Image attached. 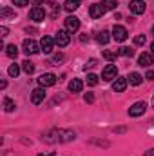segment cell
I'll return each instance as SVG.
<instances>
[{
  "label": "cell",
  "mask_w": 154,
  "mask_h": 156,
  "mask_svg": "<svg viewBox=\"0 0 154 156\" xmlns=\"http://www.w3.org/2000/svg\"><path fill=\"white\" fill-rule=\"evenodd\" d=\"M5 55H7L9 58H16V55H18V47H16L15 44H9V45L5 47Z\"/></svg>",
  "instance_id": "cell-20"
},
{
  "label": "cell",
  "mask_w": 154,
  "mask_h": 156,
  "mask_svg": "<svg viewBox=\"0 0 154 156\" xmlns=\"http://www.w3.org/2000/svg\"><path fill=\"white\" fill-rule=\"evenodd\" d=\"M102 5L105 7V11H111V9H116L118 2H116V0H103V2H102Z\"/></svg>",
  "instance_id": "cell-27"
},
{
  "label": "cell",
  "mask_w": 154,
  "mask_h": 156,
  "mask_svg": "<svg viewBox=\"0 0 154 156\" xmlns=\"http://www.w3.org/2000/svg\"><path fill=\"white\" fill-rule=\"evenodd\" d=\"M145 78H147V80H154V71H149V73L145 75Z\"/></svg>",
  "instance_id": "cell-35"
},
{
  "label": "cell",
  "mask_w": 154,
  "mask_h": 156,
  "mask_svg": "<svg viewBox=\"0 0 154 156\" xmlns=\"http://www.w3.org/2000/svg\"><path fill=\"white\" fill-rule=\"evenodd\" d=\"M22 49H24V53H26V55H38L40 51H42L40 44H37L35 40H31V38H26V40H24Z\"/></svg>",
  "instance_id": "cell-2"
},
{
  "label": "cell",
  "mask_w": 154,
  "mask_h": 156,
  "mask_svg": "<svg viewBox=\"0 0 154 156\" xmlns=\"http://www.w3.org/2000/svg\"><path fill=\"white\" fill-rule=\"evenodd\" d=\"M96 40H98V44H103V45H105V44L111 40V37H109L107 31H100V33L96 35Z\"/></svg>",
  "instance_id": "cell-22"
},
{
  "label": "cell",
  "mask_w": 154,
  "mask_h": 156,
  "mask_svg": "<svg viewBox=\"0 0 154 156\" xmlns=\"http://www.w3.org/2000/svg\"><path fill=\"white\" fill-rule=\"evenodd\" d=\"M113 38L116 42H125V40L129 38V33H127V29L123 26H114L113 27Z\"/></svg>",
  "instance_id": "cell-7"
},
{
  "label": "cell",
  "mask_w": 154,
  "mask_h": 156,
  "mask_svg": "<svg viewBox=\"0 0 154 156\" xmlns=\"http://www.w3.org/2000/svg\"><path fill=\"white\" fill-rule=\"evenodd\" d=\"M145 111H147V104H145V102H136L134 105L129 107V116L138 118V116H142Z\"/></svg>",
  "instance_id": "cell-5"
},
{
  "label": "cell",
  "mask_w": 154,
  "mask_h": 156,
  "mask_svg": "<svg viewBox=\"0 0 154 156\" xmlns=\"http://www.w3.org/2000/svg\"><path fill=\"white\" fill-rule=\"evenodd\" d=\"M145 156H154V149H151V151H147V153H145Z\"/></svg>",
  "instance_id": "cell-37"
},
{
  "label": "cell",
  "mask_w": 154,
  "mask_h": 156,
  "mask_svg": "<svg viewBox=\"0 0 154 156\" xmlns=\"http://www.w3.org/2000/svg\"><path fill=\"white\" fill-rule=\"evenodd\" d=\"M83 100H85L87 104H93V102H94V94H93V93H85V94H83Z\"/></svg>",
  "instance_id": "cell-31"
},
{
  "label": "cell",
  "mask_w": 154,
  "mask_h": 156,
  "mask_svg": "<svg viewBox=\"0 0 154 156\" xmlns=\"http://www.w3.org/2000/svg\"><path fill=\"white\" fill-rule=\"evenodd\" d=\"M44 100H45V87H37V89H33V93H31V104L38 105Z\"/></svg>",
  "instance_id": "cell-8"
},
{
  "label": "cell",
  "mask_w": 154,
  "mask_h": 156,
  "mask_svg": "<svg viewBox=\"0 0 154 156\" xmlns=\"http://www.w3.org/2000/svg\"><path fill=\"white\" fill-rule=\"evenodd\" d=\"M152 35H154V27H152Z\"/></svg>",
  "instance_id": "cell-40"
},
{
  "label": "cell",
  "mask_w": 154,
  "mask_h": 156,
  "mask_svg": "<svg viewBox=\"0 0 154 156\" xmlns=\"http://www.w3.org/2000/svg\"><path fill=\"white\" fill-rule=\"evenodd\" d=\"M152 104H154V96H152Z\"/></svg>",
  "instance_id": "cell-41"
},
{
  "label": "cell",
  "mask_w": 154,
  "mask_h": 156,
  "mask_svg": "<svg viewBox=\"0 0 154 156\" xmlns=\"http://www.w3.org/2000/svg\"><path fill=\"white\" fill-rule=\"evenodd\" d=\"M76 136L73 131H67V129H51L49 133H45L42 136V140L45 144H67V142H73Z\"/></svg>",
  "instance_id": "cell-1"
},
{
  "label": "cell",
  "mask_w": 154,
  "mask_h": 156,
  "mask_svg": "<svg viewBox=\"0 0 154 156\" xmlns=\"http://www.w3.org/2000/svg\"><path fill=\"white\" fill-rule=\"evenodd\" d=\"M38 83H40V87H51V85L56 83V76L53 73H44V75H40Z\"/></svg>",
  "instance_id": "cell-9"
},
{
  "label": "cell",
  "mask_w": 154,
  "mask_h": 156,
  "mask_svg": "<svg viewBox=\"0 0 154 156\" xmlns=\"http://www.w3.org/2000/svg\"><path fill=\"white\" fill-rule=\"evenodd\" d=\"M78 7H80V0H65V4H64V9H65L67 13L76 11Z\"/></svg>",
  "instance_id": "cell-18"
},
{
  "label": "cell",
  "mask_w": 154,
  "mask_h": 156,
  "mask_svg": "<svg viewBox=\"0 0 154 156\" xmlns=\"http://www.w3.org/2000/svg\"><path fill=\"white\" fill-rule=\"evenodd\" d=\"M15 9H11V7H2L0 9V18L2 20H15Z\"/></svg>",
  "instance_id": "cell-16"
},
{
  "label": "cell",
  "mask_w": 154,
  "mask_h": 156,
  "mask_svg": "<svg viewBox=\"0 0 154 156\" xmlns=\"http://www.w3.org/2000/svg\"><path fill=\"white\" fill-rule=\"evenodd\" d=\"M7 75L11 78H16L20 75V67H18V64H11L9 66V69H7Z\"/></svg>",
  "instance_id": "cell-23"
},
{
  "label": "cell",
  "mask_w": 154,
  "mask_h": 156,
  "mask_svg": "<svg viewBox=\"0 0 154 156\" xmlns=\"http://www.w3.org/2000/svg\"><path fill=\"white\" fill-rule=\"evenodd\" d=\"M127 82H129L131 85H140V83L143 82V76H142L140 73H131V75L127 76Z\"/></svg>",
  "instance_id": "cell-19"
},
{
  "label": "cell",
  "mask_w": 154,
  "mask_h": 156,
  "mask_svg": "<svg viewBox=\"0 0 154 156\" xmlns=\"http://www.w3.org/2000/svg\"><path fill=\"white\" fill-rule=\"evenodd\" d=\"M15 107H16V105H15V102H13L11 98H4V111H5V113H13Z\"/></svg>",
  "instance_id": "cell-21"
},
{
  "label": "cell",
  "mask_w": 154,
  "mask_h": 156,
  "mask_svg": "<svg viewBox=\"0 0 154 156\" xmlns=\"http://www.w3.org/2000/svg\"><path fill=\"white\" fill-rule=\"evenodd\" d=\"M54 42L58 44V47L69 45V42H71V33H69L67 29H60V31L56 33V37H54Z\"/></svg>",
  "instance_id": "cell-4"
},
{
  "label": "cell",
  "mask_w": 154,
  "mask_h": 156,
  "mask_svg": "<svg viewBox=\"0 0 154 156\" xmlns=\"http://www.w3.org/2000/svg\"><path fill=\"white\" fill-rule=\"evenodd\" d=\"M5 85H7V82H5V80H2V82H0V89H5Z\"/></svg>",
  "instance_id": "cell-36"
},
{
  "label": "cell",
  "mask_w": 154,
  "mask_h": 156,
  "mask_svg": "<svg viewBox=\"0 0 154 156\" xmlns=\"http://www.w3.org/2000/svg\"><path fill=\"white\" fill-rule=\"evenodd\" d=\"M22 69H24L27 75H31V73H35V64L29 62V60H24V62H22Z\"/></svg>",
  "instance_id": "cell-24"
},
{
  "label": "cell",
  "mask_w": 154,
  "mask_h": 156,
  "mask_svg": "<svg viewBox=\"0 0 154 156\" xmlns=\"http://www.w3.org/2000/svg\"><path fill=\"white\" fill-rule=\"evenodd\" d=\"M87 83H89V85H93V87H94V85H96V83H98V76H96V75H94V73H89V75H87Z\"/></svg>",
  "instance_id": "cell-29"
},
{
  "label": "cell",
  "mask_w": 154,
  "mask_h": 156,
  "mask_svg": "<svg viewBox=\"0 0 154 156\" xmlns=\"http://www.w3.org/2000/svg\"><path fill=\"white\" fill-rule=\"evenodd\" d=\"M151 53L154 55V42H152V45H151Z\"/></svg>",
  "instance_id": "cell-39"
},
{
  "label": "cell",
  "mask_w": 154,
  "mask_h": 156,
  "mask_svg": "<svg viewBox=\"0 0 154 156\" xmlns=\"http://www.w3.org/2000/svg\"><path fill=\"white\" fill-rule=\"evenodd\" d=\"M82 89H83V82H82V80L73 78V80L69 82V91H71V93H82Z\"/></svg>",
  "instance_id": "cell-17"
},
{
  "label": "cell",
  "mask_w": 154,
  "mask_h": 156,
  "mask_svg": "<svg viewBox=\"0 0 154 156\" xmlns=\"http://www.w3.org/2000/svg\"><path fill=\"white\" fill-rule=\"evenodd\" d=\"M94 66H96V60H94V58H91V60L87 62V66H85V69H87V67L91 69V67H94Z\"/></svg>",
  "instance_id": "cell-34"
},
{
  "label": "cell",
  "mask_w": 154,
  "mask_h": 156,
  "mask_svg": "<svg viewBox=\"0 0 154 156\" xmlns=\"http://www.w3.org/2000/svg\"><path fill=\"white\" fill-rule=\"evenodd\" d=\"M125 87H127V78L118 76L114 82H113V91H114V93H123Z\"/></svg>",
  "instance_id": "cell-15"
},
{
  "label": "cell",
  "mask_w": 154,
  "mask_h": 156,
  "mask_svg": "<svg viewBox=\"0 0 154 156\" xmlns=\"http://www.w3.org/2000/svg\"><path fill=\"white\" fill-rule=\"evenodd\" d=\"M38 156H56V153H51V154H38Z\"/></svg>",
  "instance_id": "cell-38"
},
{
  "label": "cell",
  "mask_w": 154,
  "mask_h": 156,
  "mask_svg": "<svg viewBox=\"0 0 154 156\" xmlns=\"http://www.w3.org/2000/svg\"><path fill=\"white\" fill-rule=\"evenodd\" d=\"M103 13H105V7H103L102 4H93V5L89 7L91 18H100V16H103Z\"/></svg>",
  "instance_id": "cell-14"
},
{
  "label": "cell",
  "mask_w": 154,
  "mask_h": 156,
  "mask_svg": "<svg viewBox=\"0 0 154 156\" xmlns=\"http://www.w3.org/2000/svg\"><path fill=\"white\" fill-rule=\"evenodd\" d=\"M54 38H51V37H42L40 40V47H42V51L45 53V55H49V53H53V49H54Z\"/></svg>",
  "instance_id": "cell-10"
},
{
  "label": "cell",
  "mask_w": 154,
  "mask_h": 156,
  "mask_svg": "<svg viewBox=\"0 0 154 156\" xmlns=\"http://www.w3.org/2000/svg\"><path fill=\"white\" fill-rule=\"evenodd\" d=\"M154 64V55L152 53H142L140 56H138V66H142V67H151Z\"/></svg>",
  "instance_id": "cell-13"
},
{
  "label": "cell",
  "mask_w": 154,
  "mask_h": 156,
  "mask_svg": "<svg viewBox=\"0 0 154 156\" xmlns=\"http://www.w3.org/2000/svg\"><path fill=\"white\" fill-rule=\"evenodd\" d=\"M145 42H147V37H145V35H136V37H134V44H136V45H143Z\"/></svg>",
  "instance_id": "cell-30"
},
{
  "label": "cell",
  "mask_w": 154,
  "mask_h": 156,
  "mask_svg": "<svg viewBox=\"0 0 154 156\" xmlns=\"http://www.w3.org/2000/svg\"><path fill=\"white\" fill-rule=\"evenodd\" d=\"M116 78H118V67H116L114 64H107V66L103 67V71H102V80L113 82Z\"/></svg>",
  "instance_id": "cell-3"
},
{
  "label": "cell",
  "mask_w": 154,
  "mask_h": 156,
  "mask_svg": "<svg viewBox=\"0 0 154 156\" xmlns=\"http://www.w3.org/2000/svg\"><path fill=\"white\" fill-rule=\"evenodd\" d=\"M13 4L18 5V7H26V5L29 4V0H13Z\"/></svg>",
  "instance_id": "cell-32"
},
{
  "label": "cell",
  "mask_w": 154,
  "mask_h": 156,
  "mask_svg": "<svg viewBox=\"0 0 154 156\" xmlns=\"http://www.w3.org/2000/svg\"><path fill=\"white\" fill-rule=\"evenodd\" d=\"M62 62H64V55H62V53H58V55H54V56H53V60H49L47 64H49V66H60Z\"/></svg>",
  "instance_id": "cell-26"
},
{
  "label": "cell",
  "mask_w": 154,
  "mask_h": 156,
  "mask_svg": "<svg viewBox=\"0 0 154 156\" xmlns=\"http://www.w3.org/2000/svg\"><path fill=\"white\" fill-rule=\"evenodd\" d=\"M65 29L69 31V33H76L78 29H80V18H76V16H67L65 18Z\"/></svg>",
  "instance_id": "cell-12"
},
{
  "label": "cell",
  "mask_w": 154,
  "mask_h": 156,
  "mask_svg": "<svg viewBox=\"0 0 154 156\" xmlns=\"http://www.w3.org/2000/svg\"><path fill=\"white\" fill-rule=\"evenodd\" d=\"M129 9H131V13H134V15H143L145 9H147V5H145L143 0H131Z\"/></svg>",
  "instance_id": "cell-6"
},
{
  "label": "cell",
  "mask_w": 154,
  "mask_h": 156,
  "mask_svg": "<svg viewBox=\"0 0 154 156\" xmlns=\"http://www.w3.org/2000/svg\"><path fill=\"white\" fill-rule=\"evenodd\" d=\"M116 53H118V56H132L134 49H131V47H120Z\"/></svg>",
  "instance_id": "cell-25"
},
{
  "label": "cell",
  "mask_w": 154,
  "mask_h": 156,
  "mask_svg": "<svg viewBox=\"0 0 154 156\" xmlns=\"http://www.w3.org/2000/svg\"><path fill=\"white\" fill-rule=\"evenodd\" d=\"M116 56H118V53H116V51H107V49L103 51V58H105V60H109V62H111V60H114Z\"/></svg>",
  "instance_id": "cell-28"
},
{
  "label": "cell",
  "mask_w": 154,
  "mask_h": 156,
  "mask_svg": "<svg viewBox=\"0 0 154 156\" xmlns=\"http://www.w3.org/2000/svg\"><path fill=\"white\" fill-rule=\"evenodd\" d=\"M7 33H9V29H7L5 26H2V27H0V35H2V37H7Z\"/></svg>",
  "instance_id": "cell-33"
},
{
  "label": "cell",
  "mask_w": 154,
  "mask_h": 156,
  "mask_svg": "<svg viewBox=\"0 0 154 156\" xmlns=\"http://www.w3.org/2000/svg\"><path fill=\"white\" fill-rule=\"evenodd\" d=\"M29 16H31L33 22H44V18H45V9L40 7V5H35V7L29 11Z\"/></svg>",
  "instance_id": "cell-11"
}]
</instances>
